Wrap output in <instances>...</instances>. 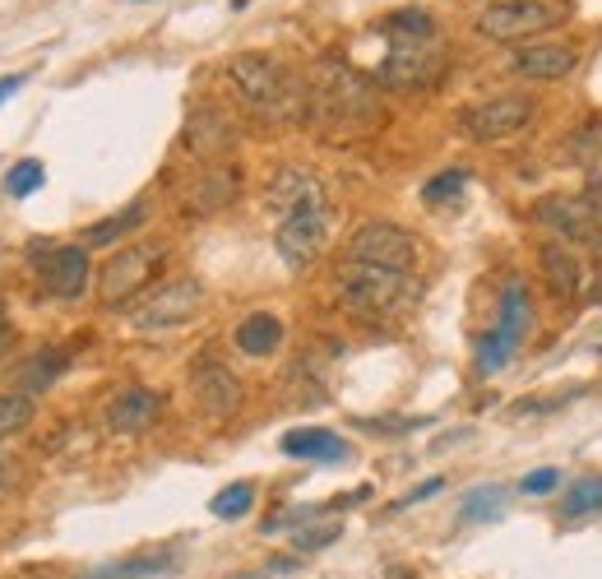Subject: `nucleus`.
Masks as SVG:
<instances>
[{
  "instance_id": "nucleus-1",
  "label": "nucleus",
  "mask_w": 602,
  "mask_h": 579,
  "mask_svg": "<svg viewBox=\"0 0 602 579\" xmlns=\"http://www.w3.org/2000/svg\"><path fill=\"white\" fill-rule=\"evenodd\" d=\"M306 125L320 130V140H361L385 121V102L376 93V84L366 74H357L353 65H344L338 57L316 61L306 79Z\"/></svg>"
},
{
  "instance_id": "nucleus-2",
  "label": "nucleus",
  "mask_w": 602,
  "mask_h": 579,
  "mask_svg": "<svg viewBox=\"0 0 602 579\" xmlns=\"http://www.w3.org/2000/svg\"><path fill=\"white\" fill-rule=\"evenodd\" d=\"M227 84L237 89L242 108L251 116H259L265 125H306V79L297 70H287L274 57H259V51H246V57L227 61Z\"/></svg>"
},
{
  "instance_id": "nucleus-3",
  "label": "nucleus",
  "mask_w": 602,
  "mask_h": 579,
  "mask_svg": "<svg viewBox=\"0 0 602 579\" xmlns=\"http://www.w3.org/2000/svg\"><path fill=\"white\" fill-rule=\"evenodd\" d=\"M338 297L353 315L361 321H404L412 315V306L422 302V283L412 274L399 270H380V265H357V260H344L338 265Z\"/></svg>"
},
{
  "instance_id": "nucleus-4",
  "label": "nucleus",
  "mask_w": 602,
  "mask_h": 579,
  "mask_svg": "<svg viewBox=\"0 0 602 579\" xmlns=\"http://www.w3.org/2000/svg\"><path fill=\"white\" fill-rule=\"evenodd\" d=\"M172 260V246L163 242V236H144V242H125L108 265L98 270V302L108 311H121L130 302H140L153 283H159V274L167 270Z\"/></svg>"
},
{
  "instance_id": "nucleus-5",
  "label": "nucleus",
  "mask_w": 602,
  "mask_h": 579,
  "mask_svg": "<svg viewBox=\"0 0 602 579\" xmlns=\"http://www.w3.org/2000/svg\"><path fill=\"white\" fill-rule=\"evenodd\" d=\"M445 42L436 38H389V51L376 65V84L395 89V93H422L431 84H440L445 74Z\"/></svg>"
},
{
  "instance_id": "nucleus-6",
  "label": "nucleus",
  "mask_w": 602,
  "mask_h": 579,
  "mask_svg": "<svg viewBox=\"0 0 602 579\" xmlns=\"http://www.w3.org/2000/svg\"><path fill=\"white\" fill-rule=\"evenodd\" d=\"M533 325V302H529V283H523L519 274L506 283V293H501V311H496V325L487 334H478V372L491 376V372H501V366L519 353L523 344V334H529Z\"/></svg>"
},
{
  "instance_id": "nucleus-7",
  "label": "nucleus",
  "mask_w": 602,
  "mask_h": 579,
  "mask_svg": "<svg viewBox=\"0 0 602 579\" xmlns=\"http://www.w3.org/2000/svg\"><path fill=\"white\" fill-rule=\"evenodd\" d=\"M561 10L552 0H491V6L478 14V33L487 42H510V47H523L529 38L557 29Z\"/></svg>"
},
{
  "instance_id": "nucleus-8",
  "label": "nucleus",
  "mask_w": 602,
  "mask_h": 579,
  "mask_svg": "<svg viewBox=\"0 0 602 579\" xmlns=\"http://www.w3.org/2000/svg\"><path fill=\"white\" fill-rule=\"evenodd\" d=\"M533 112L538 108H533L529 93H496V98H482V102H473V108L459 112V135L473 140V144L510 140L533 121Z\"/></svg>"
},
{
  "instance_id": "nucleus-9",
  "label": "nucleus",
  "mask_w": 602,
  "mask_h": 579,
  "mask_svg": "<svg viewBox=\"0 0 602 579\" xmlns=\"http://www.w3.org/2000/svg\"><path fill=\"white\" fill-rule=\"evenodd\" d=\"M348 260H357V265H380V270L412 274V265H417V236L408 227H399V223L371 219V223L353 227Z\"/></svg>"
},
{
  "instance_id": "nucleus-10",
  "label": "nucleus",
  "mask_w": 602,
  "mask_h": 579,
  "mask_svg": "<svg viewBox=\"0 0 602 579\" xmlns=\"http://www.w3.org/2000/svg\"><path fill=\"white\" fill-rule=\"evenodd\" d=\"M242 195V167H232L227 158L223 163H200L195 172H186L176 181V200L191 219H208L223 214V209Z\"/></svg>"
},
{
  "instance_id": "nucleus-11",
  "label": "nucleus",
  "mask_w": 602,
  "mask_h": 579,
  "mask_svg": "<svg viewBox=\"0 0 602 579\" xmlns=\"http://www.w3.org/2000/svg\"><path fill=\"white\" fill-rule=\"evenodd\" d=\"M325 242H329V204H306V209H297V214L278 219L274 246H278L287 270L316 265V260L325 255Z\"/></svg>"
},
{
  "instance_id": "nucleus-12",
  "label": "nucleus",
  "mask_w": 602,
  "mask_h": 579,
  "mask_svg": "<svg viewBox=\"0 0 602 579\" xmlns=\"http://www.w3.org/2000/svg\"><path fill=\"white\" fill-rule=\"evenodd\" d=\"M191 394L208 423H227V417H237V408L246 399V385L237 380V372H227L214 353H200V362L191 366Z\"/></svg>"
},
{
  "instance_id": "nucleus-13",
  "label": "nucleus",
  "mask_w": 602,
  "mask_h": 579,
  "mask_svg": "<svg viewBox=\"0 0 602 579\" xmlns=\"http://www.w3.org/2000/svg\"><path fill=\"white\" fill-rule=\"evenodd\" d=\"M200 306H204V287L195 278H172L135 306L130 325L135 329H176V325H191Z\"/></svg>"
},
{
  "instance_id": "nucleus-14",
  "label": "nucleus",
  "mask_w": 602,
  "mask_h": 579,
  "mask_svg": "<svg viewBox=\"0 0 602 579\" xmlns=\"http://www.w3.org/2000/svg\"><path fill=\"white\" fill-rule=\"evenodd\" d=\"M181 149H186L195 163H223V158L237 149V125L218 108H200V112H191L186 130H181Z\"/></svg>"
},
{
  "instance_id": "nucleus-15",
  "label": "nucleus",
  "mask_w": 602,
  "mask_h": 579,
  "mask_svg": "<svg viewBox=\"0 0 602 579\" xmlns=\"http://www.w3.org/2000/svg\"><path fill=\"white\" fill-rule=\"evenodd\" d=\"M89 278H93V270H89V251L84 246L65 242V246H51L42 255V287H47L51 297H61V302L84 297L89 293Z\"/></svg>"
},
{
  "instance_id": "nucleus-16",
  "label": "nucleus",
  "mask_w": 602,
  "mask_h": 579,
  "mask_svg": "<svg viewBox=\"0 0 602 579\" xmlns=\"http://www.w3.org/2000/svg\"><path fill=\"white\" fill-rule=\"evenodd\" d=\"M306 204H329L325 181L310 167H278L269 176V186H265V209H269V214H278V219H287V214H297V209H306Z\"/></svg>"
},
{
  "instance_id": "nucleus-17",
  "label": "nucleus",
  "mask_w": 602,
  "mask_h": 579,
  "mask_svg": "<svg viewBox=\"0 0 602 579\" xmlns=\"http://www.w3.org/2000/svg\"><path fill=\"white\" fill-rule=\"evenodd\" d=\"M108 431L116 436H140L149 431L153 423L163 417V394L159 389H149V385H125L112 394V404H108Z\"/></svg>"
},
{
  "instance_id": "nucleus-18",
  "label": "nucleus",
  "mask_w": 602,
  "mask_h": 579,
  "mask_svg": "<svg viewBox=\"0 0 602 579\" xmlns=\"http://www.w3.org/2000/svg\"><path fill=\"white\" fill-rule=\"evenodd\" d=\"M538 270H542L547 287H552L561 302L584 297V260L574 255L570 242H542L538 246Z\"/></svg>"
},
{
  "instance_id": "nucleus-19",
  "label": "nucleus",
  "mask_w": 602,
  "mask_h": 579,
  "mask_svg": "<svg viewBox=\"0 0 602 579\" xmlns=\"http://www.w3.org/2000/svg\"><path fill=\"white\" fill-rule=\"evenodd\" d=\"M574 65H580V51L565 42H533V47H514L510 70L519 79H565Z\"/></svg>"
},
{
  "instance_id": "nucleus-20",
  "label": "nucleus",
  "mask_w": 602,
  "mask_h": 579,
  "mask_svg": "<svg viewBox=\"0 0 602 579\" xmlns=\"http://www.w3.org/2000/svg\"><path fill=\"white\" fill-rule=\"evenodd\" d=\"M283 455L293 459H310V464H344L353 450L348 440L338 431H325V427H302V431H287L283 436Z\"/></svg>"
},
{
  "instance_id": "nucleus-21",
  "label": "nucleus",
  "mask_w": 602,
  "mask_h": 579,
  "mask_svg": "<svg viewBox=\"0 0 602 579\" xmlns=\"http://www.w3.org/2000/svg\"><path fill=\"white\" fill-rule=\"evenodd\" d=\"M237 348L246 353V357H269V353H278V344H283V321L274 311H255V315H246V321L237 325Z\"/></svg>"
},
{
  "instance_id": "nucleus-22",
  "label": "nucleus",
  "mask_w": 602,
  "mask_h": 579,
  "mask_svg": "<svg viewBox=\"0 0 602 579\" xmlns=\"http://www.w3.org/2000/svg\"><path fill=\"white\" fill-rule=\"evenodd\" d=\"M557 515H561L565 524H580V519L602 515V473H584L580 482H570L565 496L557 501Z\"/></svg>"
},
{
  "instance_id": "nucleus-23",
  "label": "nucleus",
  "mask_w": 602,
  "mask_h": 579,
  "mask_svg": "<svg viewBox=\"0 0 602 579\" xmlns=\"http://www.w3.org/2000/svg\"><path fill=\"white\" fill-rule=\"evenodd\" d=\"M144 219H149V204H144V200H135L130 209H121V214L93 223V227L84 232V246H116L121 236H125V232H135Z\"/></svg>"
},
{
  "instance_id": "nucleus-24",
  "label": "nucleus",
  "mask_w": 602,
  "mask_h": 579,
  "mask_svg": "<svg viewBox=\"0 0 602 579\" xmlns=\"http://www.w3.org/2000/svg\"><path fill=\"white\" fill-rule=\"evenodd\" d=\"M510 501V487L501 482H487V487H473L463 496V506H459V524H487V519H501Z\"/></svg>"
},
{
  "instance_id": "nucleus-25",
  "label": "nucleus",
  "mask_w": 602,
  "mask_h": 579,
  "mask_svg": "<svg viewBox=\"0 0 602 579\" xmlns=\"http://www.w3.org/2000/svg\"><path fill=\"white\" fill-rule=\"evenodd\" d=\"M380 33L385 38H436V19L427 10H395L380 19Z\"/></svg>"
},
{
  "instance_id": "nucleus-26",
  "label": "nucleus",
  "mask_w": 602,
  "mask_h": 579,
  "mask_svg": "<svg viewBox=\"0 0 602 579\" xmlns=\"http://www.w3.org/2000/svg\"><path fill=\"white\" fill-rule=\"evenodd\" d=\"M255 506V482H232L223 487L214 501H208V510H214V519H246Z\"/></svg>"
},
{
  "instance_id": "nucleus-27",
  "label": "nucleus",
  "mask_w": 602,
  "mask_h": 579,
  "mask_svg": "<svg viewBox=\"0 0 602 579\" xmlns=\"http://www.w3.org/2000/svg\"><path fill=\"white\" fill-rule=\"evenodd\" d=\"M29 423H33V394H23V389L0 394V440L23 431Z\"/></svg>"
},
{
  "instance_id": "nucleus-28",
  "label": "nucleus",
  "mask_w": 602,
  "mask_h": 579,
  "mask_svg": "<svg viewBox=\"0 0 602 579\" xmlns=\"http://www.w3.org/2000/svg\"><path fill=\"white\" fill-rule=\"evenodd\" d=\"M65 366H70V353H65V348H42V353H38V362H33V376L23 380V394H38L42 385L57 380V376L65 372Z\"/></svg>"
},
{
  "instance_id": "nucleus-29",
  "label": "nucleus",
  "mask_w": 602,
  "mask_h": 579,
  "mask_svg": "<svg viewBox=\"0 0 602 579\" xmlns=\"http://www.w3.org/2000/svg\"><path fill=\"white\" fill-rule=\"evenodd\" d=\"M463 186H468V167H445L440 176H431L422 186V200L427 204H445V200H455Z\"/></svg>"
},
{
  "instance_id": "nucleus-30",
  "label": "nucleus",
  "mask_w": 602,
  "mask_h": 579,
  "mask_svg": "<svg viewBox=\"0 0 602 579\" xmlns=\"http://www.w3.org/2000/svg\"><path fill=\"white\" fill-rule=\"evenodd\" d=\"M570 158L574 163H593V158H602V116H593L589 125H580L570 135Z\"/></svg>"
},
{
  "instance_id": "nucleus-31",
  "label": "nucleus",
  "mask_w": 602,
  "mask_h": 579,
  "mask_svg": "<svg viewBox=\"0 0 602 579\" xmlns=\"http://www.w3.org/2000/svg\"><path fill=\"white\" fill-rule=\"evenodd\" d=\"M38 186H42V163H38V158H23V163H14V172L6 176V191H10L14 200L33 195Z\"/></svg>"
},
{
  "instance_id": "nucleus-32",
  "label": "nucleus",
  "mask_w": 602,
  "mask_h": 579,
  "mask_svg": "<svg viewBox=\"0 0 602 579\" xmlns=\"http://www.w3.org/2000/svg\"><path fill=\"white\" fill-rule=\"evenodd\" d=\"M557 487H561V468H533V473H523V478H519L523 496H547Z\"/></svg>"
},
{
  "instance_id": "nucleus-33",
  "label": "nucleus",
  "mask_w": 602,
  "mask_h": 579,
  "mask_svg": "<svg viewBox=\"0 0 602 579\" xmlns=\"http://www.w3.org/2000/svg\"><path fill=\"white\" fill-rule=\"evenodd\" d=\"M338 538V524H320V529H302L297 534V551H320Z\"/></svg>"
},
{
  "instance_id": "nucleus-34",
  "label": "nucleus",
  "mask_w": 602,
  "mask_h": 579,
  "mask_svg": "<svg viewBox=\"0 0 602 579\" xmlns=\"http://www.w3.org/2000/svg\"><path fill=\"white\" fill-rule=\"evenodd\" d=\"M440 487H445V478H431V482H422V487H412L404 501H399V510H404V506H417V501H427V496H436Z\"/></svg>"
},
{
  "instance_id": "nucleus-35",
  "label": "nucleus",
  "mask_w": 602,
  "mask_h": 579,
  "mask_svg": "<svg viewBox=\"0 0 602 579\" xmlns=\"http://www.w3.org/2000/svg\"><path fill=\"white\" fill-rule=\"evenodd\" d=\"M584 200H589V209L602 219V172H593L589 181H584Z\"/></svg>"
},
{
  "instance_id": "nucleus-36",
  "label": "nucleus",
  "mask_w": 602,
  "mask_h": 579,
  "mask_svg": "<svg viewBox=\"0 0 602 579\" xmlns=\"http://www.w3.org/2000/svg\"><path fill=\"white\" fill-rule=\"evenodd\" d=\"M19 84H23V74H0V102H6V98H10Z\"/></svg>"
},
{
  "instance_id": "nucleus-37",
  "label": "nucleus",
  "mask_w": 602,
  "mask_h": 579,
  "mask_svg": "<svg viewBox=\"0 0 602 579\" xmlns=\"http://www.w3.org/2000/svg\"><path fill=\"white\" fill-rule=\"evenodd\" d=\"M6 482H14V459L0 455V487H6Z\"/></svg>"
}]
</instances>
